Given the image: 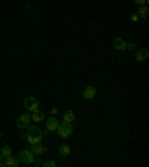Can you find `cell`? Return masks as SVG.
Returning a JSON list of instances; mask_svg holds the SVG:
<instances>
[{
	"instance_id": "1",
	"label": "cell",
	"mask_w": 149,
	"mask_h": 167,
	"mask_svg": "<svg viewBox=\"0 0 149 167\" xmlns=\"http://www.w3.org/2000/svg\"><path fill=\"white\" fill-rule=\"evenodd\" d=\"M42 139H43V133L39 127H34V125H30L27 131V139L26 140L30 143V145H37L41 143Z\"/></svg>"
},
{
	"instance_id": "2",
	"label": "cell",
	"mask_w": 149,
	"mask_h": 167,
	"mask_svg": "<svg viewBox=\"0 0 149 167\" xmlns=\"http://www.w3.org/2000/svg\"><path fill=\"white\" fill-rule=\"evenodd\" d=\"M57 134L60 136L61 139H69V137L73 134V127H72V124H67V122H61V124H58Z\"/></svg>"
},
{
	"instance_id": "3",
	"label": "cell",
	"mask_w": 149,
	"mask_h": 167,
	"mask_svg": "<svg viewBox=\"0 0 149 167\" xmlns=\"http://www.w3.org/2000/svg\"><path fill=\"white\" fill-rule=\"evenodd\" d=\"M17 158H18L20 163H24V164H33V163H36V158H34L33 152H31L30 149H22V151H20Z\"/></svg>"
},
{
	"instance_id": "4",
	"label": "cell",
	"mask_w": 149,
	"mask_h": 167,
	"mask_svg": "<svg viewBox=\"0 0 149 167\" xmlns=\"http://www.w3.org/2000/svg\"><path fill=\"white\" fill-rule=\"evenodd\" d=\"M24 107L28 111V114H34V112L41 111L39 109V101L36 100L33 96H28V97L24 99Z\"/></svg>"
},
{
	"instance_id": "5",
	"label": "cell",
	"mask_w": 149,
	"mask_h": 167,
	"mask_svg": "<svg viewBox=\"0 0 149 167\" xmlns=\"http://www.w3.org/2000/svg\"><path fill=\"white\" fill-rule=\"evenodd\" d=\"M31 124V114H21L17 118V127L18 128H28Z\"/></svg>"
},
{
	"instance_id": "6",
	"label": "cell",
	"mask_w": 149,
	"mask_h": 167,
	"mask_svg": "<svg viewBox=\"0 0 149 167\" xmlns=\"http://www.w3.org/2000/svg\"><path fill=\"white\" fill-rule=\"evenodd\" d=\"M58 120L55 118V116H51V118H48L46 120V130L48 131H57V128H58Z\"/></svg>"
},
{
	"instance_id": "7",
	"label": "cell",
	"mask_w": 149,
	"mask_h": 167,
	"mask_svg": "<svg viewBox=\"0 0 149 167\" xmlns=\"http://www.w3.org/2000/svg\"><path fill=\"white\" fill-rule=\"evenodd\" d=\"M136 61H145V60H148V57H149V51L146 49V48H140L139 51H136Z\"/></svg>"
},
{
	"instance_id": "8",
	"label": "cell",
	"mask_w": 149,
	"mask_h": 167,
	"mask_svg": "<svg viewBox=\"0 0 149 167\" xmlns=\"http://www.w3.org/2000/svg\"><path fill=\"white\" fill-rule=\"evenodd\" d=\"M95 88L94 87H87L85 90H84V93H82V97L85 99V100H93L95 97Z\"/></svg>"
},
{
	"instance_id": "9",
	"label": "cell",
	"mask_w": 149,
	"mask_h": 167,
	"mask_svg": "<svg viewBox=\"0 0 149 167\" xmlns=\"http://www.w3.org/2000/svg\"><path fill=\"white\" fill-rule=\"evenodd\" d=\"M30 151L33 152V155H42L48 151V148L43 146L42 143H37V145H31V149H30Z\"/></svg>"
},
{
	"instance_id": "10",
	"label": "cell",
	"mask_w": 149,
	"mask_h": 167,
	"mask_svg": "<svg viewBox=\"0 0 149 167\" xmlns=\"http://www.w3.org/2000/svg\"><path fill=\"white\" fill-rule=\"evenodd\" d=\"M113 48L118 49V51H125L127 49V42L121 37H116V39H113Z\"/></svg>"
},
{
	"instance_id": "11",
	"label": "cell",
	"mask_w": 149,
	"mask_h": 167,
	"mask_svg": "<svg viewBox=\"0 0 149 167\" xmlns=\"http://www.w3.org/2000/svg\"><path fill=\"white\" fill-rule=\"evenodd\" d=\"M3 163H5V166H6V167H18V166H20V161H18V158H17V157H14V155H9V157H6Z\"/></svg>"
},
{
	"instance_id": "12",
	"label": "cell",
	"mask_w": 149,
	"mask_h": 167,
	"mask_svg": "<svg viewBox=\"0 0 149 167\" xmlns=\"http://www.w3.org/2000/svg\"><path fill=\"white\" fill-rule=\"evenodd\" d=\"M74 121V112L73 111H66L63 114V122H67V124H72Z\"/></svg>"
},
{
	"instance_id": "13",
	"label": "cell",
	"mask_w": 149,
	"mask_h": 167,
	"mask_svg": "<svg viewBox=\"0 0 149 167\" xmlns=\"http://www.w3.org/2000/svg\"><path fill=\"white\" fill-rule=\"evenodd\" d=\"M139 18H148V15H149V9H148V6H140L139 7V11H137V13H136Z\"/></svg>"
},
{
	"instance_id": "14",
	"label": "cell",
	"mask_w": 149,
	"mask_h": 167,
	"mask_svg": "<svg viewBox=\"0 0 149 167\" xmlns=\"http://www.w3.org/2000/svg\"><path fill=\"white\" fill-rule=\"evenodd\" d=\"M43 120H45V114H43L42 111H37V112L31 114V121H36V122H42Z\"/></svg>"
},
{
	"instance_id": "15",
	"label": "cell",
	"mask_w": 149,
	"mask_h": 167,
	"mask_svg": "<svg viewBox=\"0 0 149 167\" xmlns=\"http://www.w3.org/2000/svg\"><path fill=\"white\" fill-rule=\"evenodd\" d=\"M58 152H60V155H63V157H67V155L70 154V146H69V145H61V146L58 148Z\"/></svg>"
},
{
	"instance_id": "16",
	"label": "cell",
	"mask_w": 149,
	"mask_h": 167,
	"mask_svg": "<svg viewBox=\"0 0 149 167\" xmlns=\"http://www.w3.org/2000/svg\"><path fill=\"white\" fill-rule=\"evenodd\" d=\"M0 155H3V157H5V158H6V157H9V155H12V148L11 146H3L2 148V151H0Z\"/></svg>"
},
{
	"instance_id": "17",
	"label": "cell",
	"mask_w": 149,
	"mask_h": 167,
	"mask_svg": "<svg viewBox=\"0 0 149 167\" xmlns=\"http://www.w3.org/2000/svg\"><path fill=\"white\" fill-rule=\"evenodd\" d=\"M42 167H57V164H55V161L49 160V161H45V163L42 164Z\"/></svg>"
},
{
	"instance_id": "18",
	"label": "cell",
	"mask_w": 149,
	"mask_h": 167,
	"mask_svg": "<svg viewBox=\"0 0 149 167\" xmlns=\"http://www.w3.org/2000/svg\"><path fill=\"white\" fill-rule=\"evenodd\" d=\"M136 5H139V6H146V0H136Z\"/></svg>"
},
{
	"instance_id": "19",
	"label": "cell",
	"mask_w": 149,
	"mask_h": 167,
	"mask_svg": "<svg viewBox=\"0 0 149 167\" xmlns=\"http://www.w3.org/2000/svg\"><path fill=\"white\" fill-rule=\"evenodd\" d=\"M127 49H128V51H134L136 45H134V43H127Z\"/></svg>"
},
{
	"instance_id": "20",
	"label": "cell",
	"mask_w": 149,
	"mask_h": 167,
	"mask_svg": "<svg viewBox=\"0 0 149 167\" xmlns=\"http://www.w3.org/2000/svg\"><path fill=\"white\" fill-rule=\"evenodd\" d=\"M51 114H52V116H55V115L58 114V107H52V109H51Z\"/></svg>"
},
{
	"instance_id": "21",
	"label": "cell",
	"mask_w": 149,
	"mask_h": 167,
	"mask_svg": "<svg viewBox=\"0 0 149 167\" xmlns=\"http://www.w3.org/2000/svg\"><path fill=\"white\" fill-rule=\"evenodd\" d=\"M137 20H139V17H137L136 13H133V15H131V21H137Z\"/></svg>"
},
{
	"instance_id": "22",
	"label": "cell",
	"mask_w": 149,
	"mask_h": 167,
	"mask_svg": "<svg viewBox=\"0 0 149 167\" xmlns=\"http://www.w3.org/2000/svg\"><path fill=\"white\" fill-rule=\"evenodd\" d=\"M21 139H27V131H24V133H21Z\"/></svg>"
},
{
	"instance_id": "23",
	"label": "cell",
	"mask_w": 149,
	"mask_h": 167,
	"mask_svg": "<svg viewBox=\"0 0 149 167\" xmlns=\"http://www.w3.org/2000/svg\"><path fill=\"white\" fill-rule=\"evenodd\" d=\"M3 161H5V157H3V155H0V163H3Z\"/></svg>"
},
{
	"instance_id": "24",
	"label": "cell",
	"mask_w": 149,
	"mask_h": 167,
	"mask_svg": "<svg viewBox=\"0 0 149 167\" xmlns=\"http://www.w3.org/2000/svg\"><path fill=\"white\" fill-rule=\"evenodd\" d=\"M0 167H6L5 166V163H0Z\"/></svg>"
},
{
	"instance_id": "25",
	"label": "cell",
	"mask_w": 149,
	"mask_h": 167,
	"mask_svg": "<svg viewBox=\"0 0 149 167\" xmlns=\"http://www.w3.org/2000/svg\"><path fill=\"white\" fill-rule=\"evenodd\" d=\"M0 139H2V134H0Z\"/></svg>"
},
{
	"instance_id": "26",
	"label": "cell",
	"mask_w": 149,
	"mask_h": 167,
	"mask_svg": "<svg viewBox=\"0 0 149 167\" xmlns=\"http://www.w3.org/2000/svg\"><path fill=\"white\" fill-rule=\"evenodd\" d=\"M63 167H66V166H63Z\"/></svg>"
}]
</instances>
